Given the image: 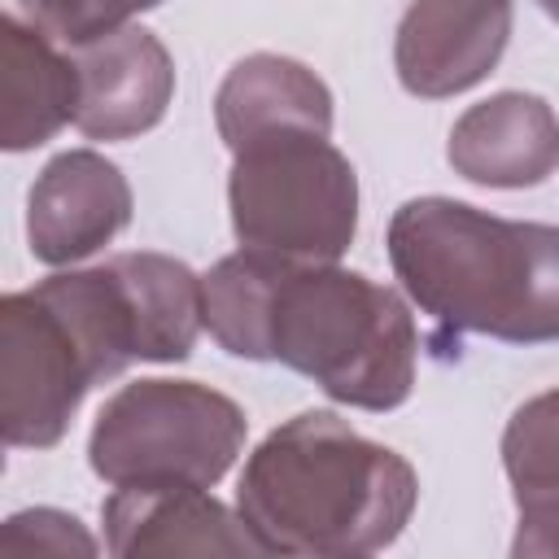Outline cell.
I'll return each instance as SVG.
<instances>
[{
  "instance_id": "2",
  "label": "cell",
  "mask_w": 559,
  "mask_h": 559,
  "mask_svg": "<svg viewBox=\"0 0 559 559\" xmlns=\"http://www.w3.org/2000/svg\"><path fill=\"white\" fill-rule=\"evenodd\" d=\"M419 502L415 467L332 411H301L249 454L236 511L262 555L358 559L393 546Z\"/></svg>"
},
{
  "instance_id": "6",
  "label": "cell",
  "mask_w": 559,
  "mask_h": 559,
  "mask_svg": "<svg viewBox=\"0 0 559 559\" xmlns=\"http://www.w3.org/2000/svg\"><path fill=\"white\" fill-rule=\"evenodd\" d=\"M105 380L100 349L44 280L0 297V432L13 450H52Z\"/></svg>"
},
{
  "instance_id": "10",
  "label": "cell",
  "mask_w": 559,
  "mask_h": 559,
  "mask_svg": "<svg viewBox=\"0 0 559 559\" xmlns=\"http://www.w3.org/2000/svg\"><path fill=\"white\" fill-rule=\"evenodd\" d=\"M105 546L135 555H262L240 511H227L205 485H118L105 507Z\"/></svg>"
},
{
  "instance_id": "17",
  "label": "cell",
  "mask_w": 559,
  "mask_h": 559,
  "mask_svg": "<svg viewBox=\"0 0 559 559\" xmlns=\"http://www.w3.org/2000/svg\"><path fill=\"white\" fill-rule=\"evenodd\" d=\"M537 4H542V9H546L555 22H559V0H537Z\"/></svg>"
},
{
  "instance_id": "5",
  "label": "cell",
  "mask_w": 559,
  "mask_h": 559,
  "mask_svg": "<svg viewBox=\"0 0 559 559\" xmlns=\"http://www.w3.org/2000/svg\"><path fill=\"white\" fill-rule=\"evenodd\" d=\"M245 411L197 380H131L96 415L87 463L105 485H218L245 450Z\"/></svg>"
},
{
  "instance_id": "13",
  "label": "cell",
  "mask_w": 559,
  "mask_h": 559,
  "mask_svg": "<svg viewBox=\"0 0 559 559\" xmlns=\"http://www.w3.org/2000/svg\"><path fill=\"white\" fill-rule=\"evenodd\" d=\"M214 127L231 153L275 131L332 135V92L310 66L280 52H253L240 57L218 83Z\"/></svg>"
},
{
  "instance_id": "14",
  "label": "cell",
  "mask_w": 559,
  "mask_h": 559,
  "mask_svg": "<svg viewBox=\"0 0 559 559\" xmlns=\"http://www.w3.org/2000/svg\"><path fill=\"white\" fill-rule=\"evenodd\" d=\"M502 467L515 493V559H559V389L515 406L502 432Z\"/></svg>"
},
{
  "instance_id": "9",
  "label": "cell",
  "mask_w": 559,
  "mask_h": 559,
  "mask_svg": "<svg viewBox=\"0 0 559 559\" xmlns=\"http://www.w3.org/2000/svg\"><path fill=\"white\" fill-rule=\"evenodd\" d=\"M70 57L79 70L74 127L87 140H131L166 118L175 96V61L153 31L127 22L70 48Z\"/></svg>"
},
{
  "instance_id": "8",
  "label": "cell",
  "mask_w": 559,
  "mask_h": 559,
  "mask_svg": "<svg viewBox=\"0 0 559 559\" xmlns=\"http://www.w3.org/2000/svg\"><path fill=\"white\" fill-rule=\"evenodd\" d=\"M131 223V183L96 148L57 153L26 197V240L44 266H74Z\"/></svg>"
},
{
  "instance_id": "3",
  "label": "cell",
  "mask_w": 559,
  "mask_h": 559,
  "mask_svg": "<svg viewBox=\"0 0 559 559\" xmlns=\"http://www.w3.org/2000/svg\"><path fill=\"white\" fill-rule=\"evenodd\" d=\"M389 262L406 297L459 345L559 341V227L485 214L454 197H415L389 223Z\"/></svg>"
},
{
  "instance_id": "1",
  "label": "cell",
  "mask_w": 559,
  "mask_h": 559,
  "mask_svg": "<svg viewBox=\"0 0 559 559\" xmlns=\"http://www.w3.org/2000/svg\"><path fill=\"white\" fill-rule=\"evenodd\" d=\"M201 288L205 328L231 358L284 362L358 411H397L415 389L411 306L362 271L240 249L214 262Z\"/></svg>"
},
{
  "instance_id": "4",
  "label": "cell",
  "mask_w": 559,
  "mask_h": 559,
  "mask_svg": "<svg viewBox=\"0 0 559 559\" xmlns=\"http://www.w3.org/2000/svg\"><path fill=\"white\" fill-rule=\"evenodd\" d=\"M227 205L240 249L336 262L358 231V175L319 131H275L231 153Z\"/></svg>"
},
{
  "instance_id": "7",
  "label": "cell",
  "mask_w": 559,
  "mask_h": 559,
  "mask_svg": "<svg viewBox=\"0 0 559 559\" xmlns=\"http://www.w3.org/2000/svg\"><path fill=\"white\" fill-rule=\"evenodd\" d=\"M511 17V0H415L393 39L397 83L424 100L476 87L502 61Z\"/></svg>"
},
{
  "instance_id": "15",
  "label": "cell",
  "mask_w": 559,
  "mask_h": 559,
  "mask_svg": "<svg viewBox=\"0 0 559 559\" xmlns=\"http://www.w3.org/2000/svg\"><path fill=\"white\" fill-rule=\"evenodd\" d=\"M157 4L162 0H17L26 22H35L44 35H52L66 48L100 39V35L127 26L135 13H148Z\"/></svg>"
},
{
  "instance_id": "12",
  "label": "cell",
  "mask_w": 559,
  "mask_h": 559,
  "mask_svg": "<svg viewBox=\"0 0 559 559\" xmlns=\"http://www.w3.org/2000/svg\"><path fill=\"white\" fill-rule=\"evenodd\" d=\"M0 144L9 153L48 144L79 114L74 57L17 13L0 17Z\"/></svg>"
},
{
  "instance_id": "16",
  "label": "cell",
  "mask_w": 559,
  "mask_h": 559,
  "mask_svg": "<svg viewBox=\"0 0 559 559\" xmlns=\"http://www.w3.org/2000/svg\"><path fill=\"white\" fill-rule=\"evenodd\" d=\"M4 555H96V537L57 507L17 511L0 528Z\"/></svg>"
},
{
  "instance_id": "11",
  "label": "cell",
  "mask_w": 559,
  "mask_h": 559,
  "mask_svg": "<svg viewBox=\"0 0 559 559\" xmlns=\"http://www.w3.org/2000/svg\"><path fill=\"white\" fill-rule=\"evenodd\" d=\"M445 157L467 183L533 188L559 166V118L533 92H498L450 127Z\"/></svg>"
}]
</instances>
